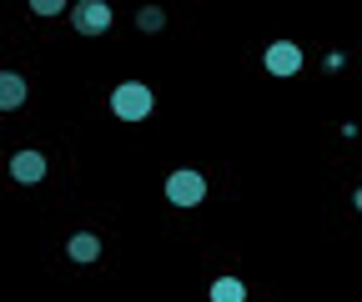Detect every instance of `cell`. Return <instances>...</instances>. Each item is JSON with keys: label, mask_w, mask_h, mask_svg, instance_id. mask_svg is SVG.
<instances>
[{"label": "cell", "mask_w": 362, "mask_h": 302, "mask_svg": "<svg viewBox=\"0 0 362 302\" xmlns=\"http://www.w3.org/2000/svg\"><path fill=\"white\" fill-rule=\"evenodd\" d=\"M151 106H156V96L146 91L141 81H121L116 91H111V111H116V121H146Z\"/></svg>", "instance_id": "6da1fadb"}, {"label": "cell", "mask_w": 362, "mask_h": 302, "mask_svg": "<svg viewBox=\"0 0 362 302\" xmlns=\"http://www.w3.org/2000/svg\"><path fill=\"white\" fill-rule=\"evenodd\" d=\"M206 197V177L202 171H171L166 177V202L171 207H202Z\"/></svg>", "instance_id": "7a4b0ae2"}, {"label": "cell", "mask_w": 362, "mask_h": 302, "mask_svg": "<svg viewBox=\"0 0 362 302\" xmlns=\"http://www.w3.org/2000/svg\"><path fill=\"white\" fill-rule=\"evenodd\" d=\"M262 66H267V76L287 81V76H297V71H302V46H297V40H272L267 56H262Z\"/></svg>", "instance_id": "3957f363"}, {"label": "cell", "mask_w": 362, "mask_h": 302, "mask_svg": "<svg viewBox=\"0 0 362 302\" xmlns=\"http://www.w3.org/2000/svg\"><path fill=\"white\" fill-rule=\"evenodd\" d=\"M111 6H106V0H81V6L71 11V25L81 30V35H106L111 30Z\"/></svg>", "instance_id": "277c9868"}, {"label": "cell", "mask_w": 362, "mask_h": 302, "mask_svg": "<svg viewBox=\"0 0 362 302\" xmlns=\"http://www.w3.org/2000/svg\"><path fill=\"white\" fill-rule=\"evenodd\" d=\"M25 96H30L25 76H21V71H0V111H21Z\"/></svg>", "instance_id": "5b68a950"}, {"label": "cell", "mask_w": 362, "mask_h": 302, "mask_svg": "<svg viewBox=\"0 0 362 302\" xmlns=\"http://www.w3.org/2000/svg\"><path fill=\"white\" fill-rule=\"evenodd\" d=\"M11 177L16 182H40L45 177V156L40 151H16L11 156Z\"/></svg>", "instance_id": "8992f818"}, {"label": "cell", "mask_w": 362, "mask_h": 302, "mask_svg": "<svg viewBox=\"0 0 362 302\" xmlns=\"http://www.w3.org/2000/svg\"><path fill=\"white\" fill-rule=\"evenodd\" d=\"M66 252H71V262H96V257H101V237L96 232H76L66 242Z\"/></svg>", "instance_id": "52a82bcc"}, {"label": "cell", "mask_w": 362, "mask_h": 302, "mask_svg": "<svg viewBox=\"0 0 362 302\" xmlns=\"http://www.w3.org/2000/svg\"><path fill=\"white\" fill-rule=\"evenodd\" d=\"M211 302H247V287L237 277H216L211 282Z\"/></svg>", "instance_id": "ba28073f"}, {"label": "cell", "mask_w": 362, "mask_h": 302, "mask_svg": "<svg viewBox=\"0 0 362 302\" xmlns=\"http://www.w3.org/2000/svg\"><path fill=\"white\" fill-rule=\"evenodd\" d=\"M136 25H141L146 35H156V30L166 25V11H161V6H141V11H136Z\"/></svg>", "instance_id": "9c48e42d"}, {"label": "cell", "mask_w": 362, "mask_h": 302, "mask_svg": "<svg viewBox=\"0 0 362 302\" xmlns=\"http://www.w3.org/2000/svg\"><path fill=\"white\" fill-rule=\"evenodd\" d=\"M30 11H35V16H61L66 0H30Z\"/></svg>", "instance_id": "30bf717a"}, {"label": "cell", "mask_w": 362, "mask_h": 302, "mask_svg": "<svg viewBox=\"0 0 362 302\" xmlns=\"http://www.w3.org/2000/svg\"><path fill=\"white\" fill-rule=\"evenodd\" d=\"M357 211H362V187H357Z\"/></svg>", "instance_id": "8fae6325"}]
</instances>
